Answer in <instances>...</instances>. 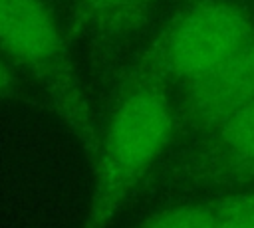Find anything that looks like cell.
I'll list each match as a JSON object with an SVG mask.
<instances>
[{"instance_id": "obj_1", "label": "cell", "mask_w": 254, "mask_h": 228, "mask_svg": "<svg viewBox=\"0 0 254 228\" xmlns=\"http://www.w3.org/2000/svg\"><path fill=\"white\" fill-rule=\"evenodd\" d=\"M252 36L254 16L244 6L232 0L189 4L119 67L105 89L103 111L143 87L173 91L200 79Z\"/></svg>"}, {"instance_id": "obj_2", "label": "cell", "mask_w": 254, "mask_h": 228, "mask_svg": "<svg viewBox=\"0 0 254 228\" xmlns=\"http://www.w3.org/2000/svg\"><path fill=\"white\" fill-rule=\"evenodd\" d=\"M175 141L171 91L143 87L121 97L101 127L81 228H113Z\"/></svg>"}, {"instance_id": "obj_3", "label": "cell", "mask_w": 254, "mask_h": 228, "mask_svg": "<svg viewBox=\"0 0 254 228\" xmlns=\"http://www.w3.org/2000/svg\"><path fill=\"white\" fill-rule=\"evenodd\" d=\"M0 50L36 83L44 103L75 137L91 165L101 141L99 115L54 8L46 0H0Z\"/></svg>"}, {"instance_id": "obj_4", "label": "cell", "mask_w": 254, "mask_h": 228, "mask_svg": "<svg viewBox=\"0 0 254 228\" xmlns=\"http://www.w3.org/2000/svg\"><path fill=\"white\" fill-rule=\"evenodd\" d=\"M254 186V103L216 121L151 172L147 198H185Z\"/></svg>"}, {"instance_id": "obj_5", "label": "cell", "mask_w": 254, "mask_h": 228, "mask_svg": "<svg viewBox=\"0 0 254 228\" xmlns=\"http://www.w3.org/2000/svg\"><path fill=\"white\" fill-rule=\"evenodd\" d=\"M151 12L153 0H71L65 32L87 56L93 75L109 85Z\"/></svg>"}, {"instance_id": "obj_6", "label": "cell", "mask_w": 254, "mask_h": 228, "mask_svg": "<svg viewBox=\"0 0 254 228\" xmlns=\"http://www.w3.org/2000/svg\"><path fill=\"white\" fill-rule=\"evenodd\" d=\"M175 139H190L226 115L254 103V36L210 73L171 93Z\"/></svg>"}, {"instance_id": "obj_7", "label": "cell", "mask_w": 254, "mask_h": 228, "mask_svg": "<svg viewBox=\"0 0 254 228\" xmlns=\"http://www.w3.org/2000/svg\"><path fill=\"white\" fill-rule=\"evenodd\" d=\"M254 206V186L177 198L133 228H214L224 218Z\"/></svg>"}, {"instance_id": "obj_8", "label": "cell", "mask_w": 254, "mask_h": 228, "mask_svg": "<svg viewBox=\"0 0 254 228\" xmlns=\"http://www.w3.org/2000/svg\"><path fill=\"white\" fill-rule=\"evenodd\" d=\"M0 99L2 101H16V99L26 101L28 99L18 73L4 59H0Z\"/></svg>"}, {"instance_id": "obj_9", "label": "cell", "mask_w": 254, "mask_h": 228, "mask_svg": "<svg viewBox=\"0 0 254 228\" xmlns=\"http://www.w3.org/2000/svg\"><path fill=\"white\" fill-rule=\"evenodd\" d=\"M214 228H254V206L232 214L228 218H224L220 224H216Z\"/></svg>"}, {"instance_id": "obj_10", "label": "cell", "mask_w": 254, "mask_h": 228, "mask_svg": "<svg viewBox=\"0 0 254 228\" xmlns=\"http://www.w3.org/2000/svg\"><path fill=\"white\" fill-rule=\"evenodd\" d=\"M46 2H48V4H50V6L54 8V6H60V4L64 2V0H46Z\"/></svg>"}]
</instances>
